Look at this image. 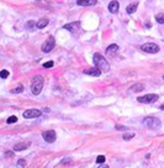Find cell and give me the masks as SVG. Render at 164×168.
<instances>
[{
  "label": "cell",
  "mask_w": 164,
  "mask_h": 168,
  "mask_svg": "<svg viewBox=\"0 0 164 168\" xmlns=\"http://www.w3.org/2000/svg\"><path fill=\"white\" fill-rule=\"evenodd\" d=\"M43 83H45V79H43L42 75H36V77H33L32 82H31V92H32V94L38 95V94L42 92Z\"/></svg>",
  "instance_id": "obj_1"
},
{
  "label": "cell",
  "mask_w": 164,
  "mask_h": 168,
  "mask_svg": "<svg viewBox=\"0 0 164 168\" xmlns=\"http://www.w3.org/2000/svg\"><path fill=\"white\" fill-rule=\"evenodd\" d=\"M93 61H94V64H95V67H96L98 69L105 70V72H107V70L110 69L109 62H107V61L105 59V57H103L100 53H95L94 57H93Z\"/></svg>",
  "instance_id": "obj_2"
},
{
  "label": "cell",
  "mask_w": 164,
  "mask_h": 168,
  "mask_svg": "<svg viewBox=\"0 0 164 168\" xmlns=\"http://www.w3.org/2000/svg\"><path fill=\"white\" fill-rule=\"evenodd\" d=\"M142 122H143L148 129H150V130H158V129H160V126H162L160 120L157 119V118H152V116L144 118Z\"/></svg>",
  "instance_id": "obj_3"
},
{
  "label": "cell",
  "mask_w": 164,
  "mask_h": 168,
  "mask_svg": "<svg viewBox=\"0 0 164 168\" xmlns=\"http://www.w3.org/2000/svg\"><path fill=\"white\" fill-rule=\"evenodd\" d=\"M54 46H56V40H54L53 36H49V37L46 40V42H43L41 50H42V52L48 53V52H51V51L54 48Z\"/></svg>",
  "instance_id": "obj_4"
},
{
  "label": "cell",
  "mask_w": 164,
  "mask_h": 168,
  "mask_svg": "<svg viewBox=\"0 0 164 168\" xmlns=\"http://www.w3.org/2000/svg\"><path fill=\"white\" fill-rule=\"evenodd\" d=\"M141 50L143 52H147V53H158L159 52V46L157 43H153V42H148V43H144L141 46Z\"/></svg>",
  "instance_id": "obj_5"
},
{
  "label": "cell",
  "mask_w": 164,
  "mask_h": 168,
  "mask_svg": "<svg viewBox=\"0 0 164 168\" xmlns=\"http://www.w3.org/2000/svg\"><path fill=\"white\" fill-rule=\"evenodd\" d=\"M158 99H159V95H158V94H147V95H144V97H139V98H137L138 103H144V104H152V103H155Z\"/></svg>",
  "instance_id": "obj_6"
},
{
  "label": "cell",
  "mask_w": 164,
  "mask_h": 168,
  "mask_svg": "<svg viewBox=\"0 0 164 168\" xmlns=\"http://www.w3.org/2000/svg\"><path fill=\"white\" fill-rule=\"evenodd\" d=\"M42 137H43V140H45L46 142L53 143V142L56 141V138H57V135H56V131H54V130H48V131H45V132L42 134Z\"/></svg>",
  "instance_id": "obj_7"
},
{
  "label": "cell",
  "mask_w": 164,
  "mask_h": 168,
  "mask_svg": "<svg viewBox=\"0 0 164 168\" xmlns=\"http://www.w3.org/2000/svg\"><path fill=\"white\" fill-rule=\"evenodd\" d=\"M41 114H42V111L38 109H29V110L24 111L22 115L25 119H35V118H38Z\"/></svg>",
  "instance_id": "obj_8"
},
{
  "label": "cell",
  "mask_w": 164,
  "mask_h": 168,
  "mask_svg": "<svg viewBox=\"0 0 164 168\" xmlns=\"http://www.w3.org/2000/svg\"><path fill=\"white\" fill-rule=\"evenodd\" d=\"M31 146V141H22L14 146V151H24Z\"/></svg>",
  "instance_id": "obj_9"
},
{
  "label": "cell",
  "mask_w": 164,
  "mask_h": 168,
  "mask_svg": "<svg viewBox=\"0 0 164 168\" xmlns=\"http://www.w3.org/2000/svg\"><path fill=\"white\" fill-rule=\"evenodd\" d=\"M79 6H94L98 4V0H76Z\"/></svg>",
  "instance_id": "obj_10"
},
{
  "label": "cell",
  "mask_w": 164,
  "mask_h": 168,
  "mask_svg": "<svg viewBox=\"0 0 164 168\" xmlns=\"http://www.w3.org/2000/svg\"><path fill=\"white\" fill-rule=\"evenodd\" d=\"M119 9H120V4L116 2V0H114V2H111V3L109 4V11H110L111 14L119 13Z\"/></svg>",
  "instance_id": "obj_11"
},
{
  "label": "cell",
  "mask_w": 164,
  "mask_h": 168,
  "mask_svg": "<svg viewBox=\"0 0 164 168\" xmlns=\"http://www.w3.org/2000/svg\"><path fill=\"white\" fill-rule=\"evenodd\" d=\"M84 74H88V75H93V77H99L101 74V70L98 69L96 67L95 68H90V69H87L84 70Z\"/></svg>",
  "instance_id": "obj_12"
},
{
  "label": "cell",
  "mask_w": 164,
  "mask_h": 168,
  "mask_svg": "<svg viewBox=\"0 0 164 168\" xmlns=\"http://www.w3.org/2000/svg\"><path fill=\"white\" fill-rule=\"evenodd\" d=\"M80 24L79 22H72V24H68V25H64V29L70 31V32H75L78 29H79Z\"/></svg>",
  "instance_id": "obj_13"
},
{
  "label": "cell",
  "mask_w": 164,
  "mask_h": 168,
  "mask_svg": "<svg viewBox=\"0 0 164 168\" xmlns=\"http://www.w3.org/2000/svg\"><path fill=\"white\" fill-rule=\"evenodd\" d=\"M137 8H138V3H131L130 5H127L126 11H127V14H133L137 10Z\"/></svg>",
  "instance_id": "obj_14"
},
{
  "label": "cell",
  "mask_w": 164,
  "mask_h": 168,
  "mask_svg": "<svg viewBox=\"0 0 164 168\" xmlns=\"http://www.w3.org/2000/svg\"><path fill=\"white\" fill-rule=\"evenodd\" d=\"M48 19H46V18H42L41 20H38L37 21V24H36V27L37 29H43V27H46L47 25H48Z\"/></svg>",
  "instance_id": "obj_15"
},
{
  "label": "cell",
  "mask_w": 164,
  "mask_h": 168,
  "mask_svg": "<svg viewBox=\"0 0 164 168\" xmlns=\"http://www.w3.org/2000/svg\"><path fill=\"white\" fill-rule=\"evenodd\" d=\"M117 51H119V46L115 45V43H114V45H110V46L106 48V53H107V54H114V53H116Z\"/></svg>",
  "instance_id": "obj_16"
},
{
  "label": "cell",
  "mask_w": 164,
  "mask_h": 168,
  "mask_svg": "<svg viewBox=\"0 0 164 168\" xmlns=\"http://www.w3.org/2000/svg\"><path fill=\"white\" fill-rule=\"evenodd\" d=\"M143 89H144V86H143V84H141V83L135 84L133 87H131V92H135V93H137V92H142Z\"/></svg>",
  "instance_id": "obj_17"
},
{
  "label": "cell",
  "mask_w": 164,
  "mask_h": 168,
  "mask_svg": "<svg viewBox=\"0 0 164 168\" xmlns=\"http://www.w3.org/2000/svg\"><path fill=\"white\" fill-rule=\"evenodd\" d=\"M155 20L158 24H164V14H158L155 16Z\"/></svg>",
  "instance_id": "obj_18"
},
{
  "label": "cell",
  "mask_w": 164,
  "mask_h": 168,
  "mask_svg": "<svg viewBox=\"0 0 164 168\" xmlns=\"http://www.w3.org/2000/svg\"><path fill=\"white\" fill-rule=\"evenodd\" d=\"M135 137V134L133 132H131V134H125L123 136H122V138L125 140V141H128V140H131V138H133Z\"/></svg>",
  "instance_id": "obj_19"
},
{
  "label": "cell",
  "mask_w": 164,
  "mask_h": 168,
  "mask_svg": "<svg viewBox=\"0 0 164 168\" xmlns=\"http://www.w3.org/2000/svg\"><path fill=\"white\" fill-rule=\"evenodd\" d=\"M26 167V161L25 159H19L18 161V168H25Z\"/></svg>",
  "instance_id": "obj_20"
},
{
  "label": "cell",
  "mask_w": 164,
  "mask_h": 168,
  "mask_svg": "<svg viewBox=\"0 0 164 168\" xmlns=\"http://www.w3.org/2000/svg\"><path fill=\"white\" fill-rule=\"evenodd\" d=\"M16 121H18V116H14V115L10 116L9 119H6V122H8V124H15Z\"/></svg>",
  "instance_id": "obj_21"
},
{
  "label": "cell",
  "mask_w": 164,
  "mask_h": 168,
  "mask_svg": "<svg viewBox=\"0 0 164 168\" xmlns=\"http://www.w3.org/2000/svg\"><path fill=\"white\" fill-rule=\"evenodd\" d=\"M24 92V87L22 86H19L18 88H15L14 90H11V93H14V94H16V93H22Z\"/></svg>",
  "instance_id": "obj_22"
},
{
  "label": "cell",
  "mask_w": 164,
  "mask_h": 168,
  "mask_svg": "<svg viewBox=\"0 0 164 168\" xmlns=\"http://www.w3.org/2000/svg\"><path fill=\"white\" fill-rule=\"evenodd\" d=\"M105 156H103V154H100V156H98V158H96V163H99V164H101V163H104L105 162Z\"/></svg>",
  "instance_id": "obj_23"
},
{
  "label": "cell",
  "mask_w": 164,
  "mask_h": 168,
  "mask_svg": "<svg viewBox=\"0 0 164 168\" xmlns=\"http://www.w3.org/2000/svg\"><path fill=\"white\" fill-rule=\"evenodd\" d=\"M26 27L30 29V30H32L33 27H36V22H35V21H29V22L26 24Z\"/></svg>",
  "instance_id": "obj_24"
},
{
  "label": "cell",
  "mask_w": 164,
  "mask_h": 168,
  "mask_svg": "<svg viewBox=\"0 0 164 168\" xmlns=\"http://www.w3.org/2000/svg\"><path fill=\"white\" fill-rule=\"evenodd\" d=\"M8 77H9V72H8V70L4 69V70L0 72V78H4V79H5V78H8Z\"/></svg>",
  "instance_id": "obj_25"
},
{
  "label": "cell",
  "mask_w": 164,
  "mask_h": 168,
  "mask_svg": "<svg viewBox=\"0 0 164 168\" xmlns=\"http://www.w3.org/2000/svg\"><path fill=\"white\" fill-rule=\"evenodd\" d=\"M53 62L52 61H49V62H46V63H43V68H52L53 67Z\"/></svg>",
  "instance_id": "obj_26"
},
{
  "label": "cell",
  "mask_w": 164,
  "mask_h": 168,
  "mask_svg": "<svg viewBox=\"0 0 164 168\" xmlns=\"http://www.w3.org/2000/svg\"><path fill=\"white\" fill-rule=\"evenodd\" d=\"M116 129H117V130H120V131H123V130L126 131V129H127V127H125V126H116Z\"/></svg>",
  "instance_id": "obj_27"
},
{
  "label": "cell",
  "mask_w": 164,
  "mask_h": 168,
  "mask_svg": "<svg viewBox=\"0 0 164 168\" xmlns=\"http://www.w3.org/2000/svg\"><path fill=\"white\" fill-rule=\"evenodd\" d=\"M70 161H72V159H63V161H62V163L64 164V163H68V162H70Z\"/></svg>",
  "instance_id": "obj_28"
},
{
  "label": "cell",
  "mask_w": 164,
  "mask_h": 168,
  "mask_svg": "<svg viewBox=\"0 0 164 168\" xmlns=\"http://www.w3.org/2000/svg\"><path fill=\"white\" fill-rule=\"evenodd\" d=\"M5 156H8V157H11V156H13V153H11V152H9V153H6Z\"/></svg>",
  "instance_id": "obj_29"
},
{
  "label": "cell",
  "mask_w": 164,
  "mask_h": 168,
  "mask_svg": "<svg viewBox=\"0 0 164 168\" xmlns=\"http://www.w3.org/2000/svg\"><path fill=\"white\" fill-rule=\"evenodd\" d=\"M99 168H109V166H106V164H105V166H100Z\"/></svg>",
  "instance_id": "obj_30"
},
{
  "label": "cell",
  "mask_w": 164,
  "mask_h": 168,
  "mask_svg": "<svg viewBox=\"0 0 164 168\" xmlns=\"http://www.w3.org/2000/svg\"><path fill=\"white\" fill-rule=\"evenodd\" d=\"M37 2H38V0H37Z\"/></svg>",
  "instance_id": "obj_31"
}]
</instances>
